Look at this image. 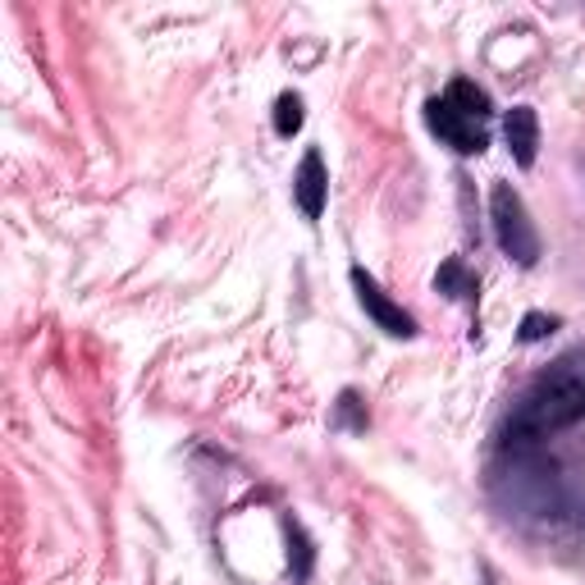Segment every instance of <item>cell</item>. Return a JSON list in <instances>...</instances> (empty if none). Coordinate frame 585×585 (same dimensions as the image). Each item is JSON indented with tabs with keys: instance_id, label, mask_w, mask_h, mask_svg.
Wrapping results in <instances>:
<instances>
[{
	"instance_id": "ba28073f",
	"label": "cell",
	"mask_w": 585,
	"mask_h": 585,
	"mask_svg": "<svg viewBox=\"0 0 585 585\" xmlns=\"http://www.w3.org/2000/svg\"><path fill=\"white\" fill-rule=\"evenodd\" d=\"M302 97L297 92H284L280 101H274V133H280V137H293L297 128H302Z\"/></svg>"
},
{
	"instance_id": "30bf717a",
	"label": "cell",
	"mask_w": 585,
	"mask_h": 585,
	"mask_svg": "<svg viewBox=\"0 0 585 585\" xmlns=\"http://www.w3.org/2000/svg\"><path fill=\"white\" fill-rule=\"evenodd\" d=\"M553 329H559V320L544 316V312H531V316L521 320V344H540V339H549Z\"/></svg>"
},
{
	"instance_id": "52a82bcc",
	"label": "cell",
	"mask_w": 585,
	"mask_h": 585,
	"mask_svg": "<svg viewBox=\"0 0 585 585\" xmlns=\"http://www.w3.org/2000/svg\"><path fill=\"white\" fill-rule=\"evenodd\" d=\"M443 101H449L453 110H462L466 120H485V115H490V97H485L471 78H453L449 92H443Z\"/></svg>"
},
{
	"instance_id": "7a4b0ae2",
	"label": "cell",
	"mask_w": 585,
	"mask_h": 585,
	"mask_svg": "<svg viewBox=\"0 0 585 585\" xmlns=\"http://www.w3.org/2000/svg\"><path fill=\"white\" fill-rule=\"evenodd\" d=\"M490 220H494V238L504 247V257L517 266H536L540 261V234L531 225V211L517 198L513 183H494L490 192Z\"/></svg>"
},
{
	"instance_id": "277c9868",
	"label": "cell",
	"mask_w": 585,
	"mask_h": 585,
	"mask_svg": "<svg viewBox=\"0 0 585 585\" xmlns=\"http://www.w3.org/2000/svg\"><path fill=\"white\" fill-rule=\"evenodd\" d=\"M352 289H357V302H361V312H367L384 334H394V339H412L416 334V320L403 312V306L389 297L367 270H352Z\"/></svg>"
},
{
	"instance_id": "6da1fadb",
	"label": "cell",
	"mask_w": 585,
	"mask_h": 585,
	"mask_svg": "<svg viewBox=\"0 0 585 585\" xmlns=\"http://www.w3.org/2000/svg\"><path fill=\"white\" fill-rule=\"evenodd\" d=\"M585 416V375L576 371H559L553 380L540 384V394L521 407L517 416V443H531L549 430H567Z\"/></svg>"
},
{
	"instance_id": "3957f363",
	"label": "cell",
	"mask_w": 585,
	"mask_h": 585,
	"mask_svg": "<svg viewBox=\"0 0 585 585\" xmlns=\"http://www.w3.org/2000/svg\"><path fill=\"white\" fill-rule=\"evenodd\" d=\"M426 124L449 143L453 151H462V156H481L485 147H490V137H485V128L476 124V120H466L462 110H453L443 97H435L430 105H426Z\"/></svg>"
},
{
	"instance_id": "9c48e42d",
	"label": "cell",
	"mask_w": 585,
	"mask_h": 585,
	"mask_svg": "<svg viewBox=\"0 0 585 585\" xmlns=\"http://www.w3.org/2000/svg\"><path fill=\"white\" fill-rule=\"evenodd\" d=\"M435 289L439 293H449V297H466V293H476V284H471V274L462 270V261H449L439 274H435Z\"/></svg>"
},
{
	"instance_id": "8992f818",
	"label": "cell",
	"mask_w": 585,
	"mask_h": 585,
	"mask_svg": "<svg viewBox=\"0 0 585 585\" xmlns=\"http://www.w3.org/2000/svg\"><path fill=\"white\" fill-rule=\"evenodd\" d=\"M504 133H508V147H513V160L517 165H536V151H540V115L531 105H517L513 115H508V124H504Z\"/></svg>"
},
{
	"instance_id": "5b68a950",
	"label": "cell",
	"mask_w": 585,
	"mask_h": 585,
	"mask_svg": "<svg viewBox=\"0 0 585 585\" xmlns=\"http://www.w3.org/2000/svg\"><path fill=\"white\" fill-rule=\"evenodd\" d=\"M293 198H297V206H302V215L306 220H320L325 215V198H329V175H325V160H320V151L312 147L302 156V165H297V175H293Z\"/></svg>"
},
{
	"instance_id": "8fae6325",
	"label": "cell",
	"mask_w": 585,
	"mask_h": 585,
	"mask_svg": "<svg viewBox=\"0 0 585 585\" xmlns=\"http://www.w3.org/2000/svg\"><path fill=\"white\" fill-rule=\"evenodd\" d=\"M339 416H344V421H348L352 430H361V426H367V416L357 412V394H352V389H348V394L339 398Z\"/></svg>"
}]
</instances>
